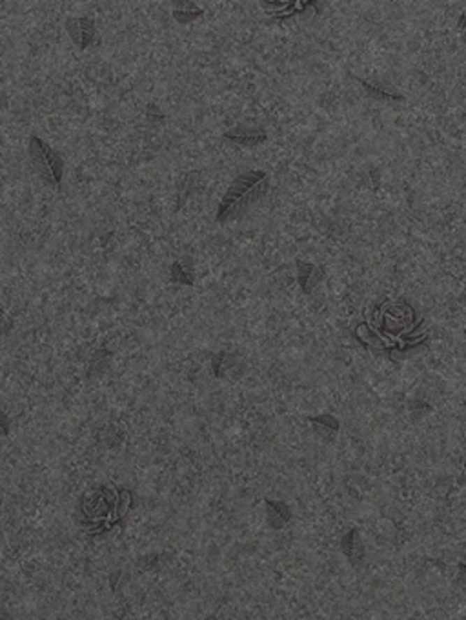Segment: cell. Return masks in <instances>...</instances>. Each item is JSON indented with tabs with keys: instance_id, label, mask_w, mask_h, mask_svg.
I'll return each instance as SVG.
<instances>
[{
	"instance_id": "obj_1",
	"label": "cell",
	"mask_w": 466,
	"mask_h": 620,
	"mask_svg": "<svg viewBox=\"0 0 466 620\" xmlns=\"http://www.w3.org/2000/svg\"><path fill=\"white\" fill-rule=\"evenodd\" d=\"M264 180L263 171H255V173H246L233 182L228 189V193L222 198L221 207H219L217 219L224 221L228 216L235 215L239 207H245L252 198L257 195L259 184Z\"/></svg>"
},
{
	"instance_id": "obj_2",
	"label": "cell",
	"mask_w": 466,
	"mask_h": 620,
	"mask_svg": "<svg viewBox=\"0 0 466 620\" xmlns=\"http://www.w3.org/2000/svg\"><path fill=\"white\" fill-rule=\"evenodd\" d=\"M29 152H31L33 162L42 173V177H46L51 182H60V179H62V161H60V156L48 144H44L35 137L31 138Z\"/></svg>"
},
{
	"instance_id": "obj_3",
	"label": "cell",
	"mask_w": 466,
	"mask_h": 620,
	"mask_svg": "<svg viewBox=\"0 0 466 620\" xmlns=\"http://www.w3.org/2000/svg\"><path fill=\"white\" fill-rule=\"evenodd\" d=\"M82 513L88 522H101L113 513L111 493L106 489H95L88 493L82 501Z\"/></svg>"
},
{
	"instance_id": "obj_4",
	"label": "cell",
	"mask_w": 466,
	"mask_h": 620,
	"mask_svg": "<svg viewBox=\"0 0 466 620\" xmlns=\"http://www.w3.org/2000/svg\"><path fill=\"white\" fill-rule=\"evenodd\" d=\"M70 26V35L80 47H86L93 40L95 29H93V20L79 19L68 24Z\"/></svg>"
},
{
	"instance_id": "obj_5",
	"label": "cell",
	"mask_w": 466,
	"mask_h": 620,
	"mask_svg": "<svg viewBox=\"0 0 466 620\" xmlns=\"http://www.w3.org/2000/svg\"><path fill=\"white\" fill-rule=\"evenodd\" d=\"M173 281H180V282H186V284H189V282H191V279H188V273L182 272L180 264H175V266H173Z\"/></svg>"
},
{
	"instance_id": "obj_6",
	"label": "cell",
	"mask_w": 466,
	"mask_h": 620,
	"mask_svg": "<svg viewBox=\"0 0 466 620\" xmlns=\"http://www.w3.org/2000/svg\"><path fill=\"white\" fill-rule=\"evenodd\" d=\"M8 327H10V320L4 317V313L0 311V333H4Z\"/></svg>"
},
{
	"instance_id": "obj_7",
	"label": "cell",
	"mask_w": 466,
	"mask_h": 620,
	"mask_svg": "<svg viewBox=\"0 0 466 620\" xmlns=\"http://www.w3.org/2000/svg\"><path fill=\"white\" fill-rule=\"evenodd\" d=\"M0 431H2V433L8 431V420H6V417H4V413H2V411H0Z\"/></svg>"
},
{
	"instance_id": "obj_8",
	"label": "cell",
	"mask_w": 466,
	"mask_h": 620,
	"mask_svg": "<svg viewBox=\"0 0 466 620\" xmlns=\"http://www.w3.org/2000/svg\"><path fill=\"white\" fill-rule=\"evenodd\" d=\"M0 620H11V617L8 615V611L2 610V607H0Z\"/></svg>"
}]
</instances>
